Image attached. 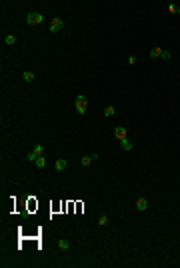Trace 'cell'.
I'll use <instances>...</instances> for the list:
<instances>
[{
    "instance_id": "30bf717a",
    "label": "cell",
    "mask_w": 180,
    "mask_h": 268,
    "mask_svg": "<svg viewBox=\"0 0 180 268\" xmlns=\"http://www.w3.org/2000/svg\"><path fill=\"white\" fill-rule=\"evenodd\" d=\"M14 42H16V36H14V34H8L6 38H4V44H8V46H12Z\"/></svg>"
},
{
    "instance_id": "9a60e30c",
    "label": "cell",
    "mask_w": 180,
    "mask_h": 268,
    "mask_svg": "<svg viewBox=\"0 0 180 268\" xmlns=\"http://www.w3.org/2000/svg\"><path fill=\"white\" fill-rule=\"evenodd\" d=\"M170 56H172V54L168 52V50H162V54H160V58H162V60H170Z\"/></svg>"
},
{
    "instance_id": "8fae6325",
    "label": "cell",
    "mask_w": 180,
    "mask_h": 268,
    "mask_svg": "<svg viewBox=\"0 0 180 268\" xmlns=\"http://www.w3.org/2000/svg\"><path fill=\"white\" fill-rule=\"evenodd\" d=\"M44 166H46V160H44L42 156H38V158H36V168H40V170H42Z\"/></svg>"
},
{
    "instance_id": "7a4b0ae2",
    "label": "cell",
    "mask_w": 180,
    "mask_h": 268,
    "mask_svg": "<svg viewBox=\"0 0 180 268\" xmlns=\"http://www.w3.org/2000/svg\"><path fill=\"white\" fill-rule=\"evenodd\" d=\"M86 108H88V100H86V96H76V112L78 114H84L86 112Z\"/></svg>"
},
{
    "instance_id": "52a82bcc",
    "label": "cell",
    "mask_w": 180,
    "mask_h": 268,
    "mask_svg": "<svg viewBox=\"0 0 180 268\" xmlns=\"http://www.w3.org/2000/svg\"><path fill=\"white\" fill-rule=\"evenodd\" d=\"M136 208H138V210H146L148 208V200L146 198H138V200H136Z\"/></svg>"
},
{
    "instance_id": "d6986e66",
    "label": "cell",
    "mask_w": 180,
    "mask_h": 268,
    "mask_svg": "<svg viewBox=\"0 0 180 268\" xmlns=\"http://www.w3.org/2000/svg\"><path fill=\"white\" fill-rule=\"evenodd\" d=\"M168 8H170V12H176V10H178V6H176V4H170Z\"/></svg>"
},
{
    "instance_id": "9c48e42d",
    "label": "cell",
    "mask_w": 180,
    "mask_h": 268,
    "mask_svg": "<svg viewBox=\"0 0 180 268\" xmlns=\"http://www.w3.org/2000/svg\"><path fill=\"white\" fill-rule=\"evenodd\" d=\"M160 54H162V48H152V50H150V52H148V56H152V58H158Z\"/></svg>"
},
{
    "instance_id": "ac0fdd59",
    "label": "cell",
    "mask_w": 180,
    "mask_h": 268,
    "mask_svg": "<svg viewBox=\"0 0 180 268\" xmlns=\"http://www.w3.org/2000/svg\"><path fill=\"white\" fill-rule=\"evenodd\" d=\"M128 64H136V56H128Z\"/></svg>"
},
{
    "instance_id": "6da1fadb",
    "label": "cell",
    "mask_w": 180,
    "mask_h": 268,
    "mask_svg": "<svg viewBox=\"0 0 180 268\" xmlns=\"http://www.w3.org/2000/svg\"><path fill=\"white\" fill-rule=\"evenodd\" d=\"M42 20H44V16L40 12H30L26 16V22L30 24V26H38V24H42Z\"/></svg>"
},
{
    "instance_id": "ffe728a7",
    "label": "cell",
    "mask_w": 180,
    "mask_h": 268,
    "mask_svg": "<svg viewBox=\"0 0 180 268\" xmlns=\"http://www.w3.org/2000/svg\"><path fill=\"white\" fill-rule=\"evenodd\" d=\"M176 12H178V14H180V6H178V10H176Z\"/></svg>"
},
{
    "instance_id": "7c38bea8",
    "label": "cell",
    "mask_w": 180,
    "mask_h": 268,
    "mask_svg": "<svg viewBox=\"0 0 180 268\" xmlns=\"http://www.w3.org/2000/svg\"><path fill=\"white\" fill-rule=\"evenodd\" d=\"M58 246H60V250H68V248H70V244H68L64 238H60V240H58Z\"/></svg>"
},
{
    "instance_id": "3957f363",
    "label": "cell",
    "mask_w": 180,
    "mask_h": 268,
    "mask_svg": "<svg viewBox=\"0 0 180 268\" xmlns=\"http://www.w3.org/2000/svg\"><path fill=\"white\" fill-rule=\"evenodd\" d=\"M62 26H64L62 18H52V22H50V32H60Z\"/></svg>"
},
{
    "instance_id": "8992f818",
    "label": "cell",
    "mask_w": 180,
    "mask_h": 268,
    "mask_svg": "<svg viewBox=\"0 0 180 268\" xmlns=\"http://www.w3.org/2000/svg\"><path fill=\"white\" fill-rule=\"evenodd\" d=\"M22 80L26 82V84H32V82H34V74L28 72V70H26V72H22Z\"/></svg>"
},
{
    "instance_id": "5b68a950",
    "label": "cell",
    "mask_w": 180,
    "mask_h": 268,
    "mask_svg": "<svg viewBox=\"0 0 180 268\" xmlns=\"http://www.w3.org/2000/svg\"><path fill=\"white\" fill-rule=\"evenodd\" d=\"M66 166H68V162L64 160V158H60V160H56V164H54V168H56L58 172H62V170H66Z\"/></svg>"
},
{
    "instance_id": "e0dca14e",
    "label": "cell",
    "mask_w": 180,
    "mask_h": 268,
    "mask_svg": "<svg viewBox=\"0 0 180 268\" xmlns=\"http://www.w3.org/2000/svg\"><path fill=\"white\" fill-rule=\"evenodd\" d=\"M98 224H100V226L108 224V216H100V218H98Z\"/></svg>"
},
{
    "instance_id": "4fadbf2b",
    "label": "cell",
    "mask_w": 180,
    "mask_h": 268,
    "mask_svg": "<svg viewBox=\"0 0 180 268\" xmlns=\"http://www.w3.org/2000/svg\"><path fill=\"white\" fill-rule=\"evenodd\" d=\"M32 152H34V154H36V156H42V152H44V148H42V144H36Z\"/></svg>"
},
{
    "instance_id": "277c9868",
    "label": "cell",
    "mask_w": 180,
    "mask_h": 268,
    "mask_svg": "<svg viewBox=\"0 0 180 268\" xmlns=\"http://www.w3.org/2000/svg\"><path fill=\"white\" fill-rule=\"evenodd\" d=\"M114 136H116L118 140H124V138H126V128L124 126H116L114 128Z\"/></svg>"
},
{
    "instance_id": "ba28073f",
    "label": "cell",
    "mask_w": 180,
    "mask_h": 268,
    "mask_svg": "<svg viewBox=\"0 0 180 268\" xmlns=\"http://www.w3.org/2000/svg\"><path fill=\"white\" fill-rule=\"evenodd\" d=\"M120 146L124 148V150H132V142L128 140V138H124V140H120Z\"/></svg>"
},
{
    "instance_id": "2e32d148",
    "label": "cell",
    "mask_w": 180,
    "mask_h": 268,
    "mask_svg": "<svg viewBox=\"0 0 180 268\" xmlns=\"http://www.w3.org/2000/svg\"><path fill=\"white\" fill-rule=\"evenodd\" d=\"M112 114H114V108H112V106H106V108H104V116H112Z\"/></svg>"
},
{
    "instance_id": "5bb4252c",
    "label": "cell",
    "mask_w": 180,
    "mask_h": 268,
    "mask_svg": "<svg viewBox=\"0 0 180 268\" xmlns=\"http://www.w3.org/2000/svg\"><path fill=\"white\" fill-rule=\"evenodd\" d=\"M80 162H82V166H88V164L94 162V160H92V156H82V160H80Z\"/></svg>"
}]
</instances>
